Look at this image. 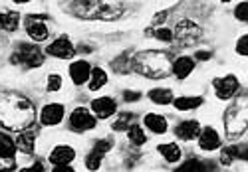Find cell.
I'll return each instance as SVG.
<instances>
[{
    "mask_svg": "<svg viewBox=\"0 0 248 172\" xmlns=\"http://www.w3.org/2000/svg\"><path fill=\"white\" fill-rule=\"evenodd\" d=\"M46 52H48V56H52L56 59H72L76 56V48L68 36H58L46 48Z\"/></svg>",
    "mask_w": 248,
    "mask_h": 172,
    "instance_id": "11",
    "label": "cell"
},
{
    "mask_svg": "<svg viewBox=\"0 0 248 172\" xmlns=\"http://www.w3.org/2000/svg\"><path fill=\"white\" fill-rule=\"evenodd\" d=\"M234 18L238 20L240 24H246L248 22V2H246V0H242L240 4L234 6Z\"/></svg>",
    "mask_w": 248,
    "mask_h": 172,
    "instance_id": "35",
    "label": "cell"
},
{
    "mask_svg": "<svg viewBox=\"0 0 248 172\" xmlns=\"http://www.w3.org/2000/svg\"><path fill=\"white\" fill-rule=\"evenodd\" d=\"M74 158H76V150L70 144H56L50 150V155H48V160L54 166H58V164H70Z\"/></svg>",
    "mask_w": 248,
    "mask_h": 172,
    "instance_id": "17",
    "label": "cell"
},
{
    "mask_svg": "<svg viewBox=\"0 0 248 172\" xmlns=\"http://www.w3.org/2000/svg\"><path fill=\"white\" fill-rule=\"evenodd\" d=\"M213 57V52L209 50V52H204V50H199L197 54H195V57L193 59H199V61H206V59H211Z\"/></svg>",
    "mask_w": 248,
    "mask_h": 172,
    "instance_id": "39",
    "label": "cell"
},
{
    "mask_svg": "<svg viewBox=\"0 0 248 172\" xmlns=\"http://www.w3.org/2000/svg\"><path fill=\"white\" fill-rule=\"evenodd\" d=\"M109 77H108V72L103 68H92V73H90V79H88V89L90 91H99L108 85Z\"/></svg>",
    "mask_w": 248,
    "mask_h": 172,
    "instance_id": "24",
    "label": "cell"
},
{
    "mask_svg": "<svg viewBox=\"0 0 248 172\" xmlns=\"http://www.w3.org/2000/svg\"><path fill=\"white\" fill-rule=\"evenodd\" d=\"M236 54H238L240 57H246V56H248V36H246V34H242V36L238 38V42H236Z\"/></svg>",
    "mask_w": 248,
    "mask_h": 172,
    "instance_id": "37",
    "label": "cell"
},
{
    "mask_svg": "<svg viewBox=\"0 0 248 172\" xmlns=\"http://www.w3.org/2000/svg\"><path fill=\"white\" fill-rule=\"evenodd\" d=\"M113 144H115V141H113L111 137H108V139H97V141L93 143L92 150H95V153H99V155L106 157L109 150H113Z\"/></svg>",
    "mask_w": 248,
    "mask_h": 172,
    "instance_id": "32",
    "label": "cell"
},
{
    "mask_svg": "<svg viewBox=\"0 0 248 172\" xmlns=\"http://www.w3.org/2000/svg\"><path fill=\"white\" fill-rule=\"evenodd\" d=\"M141 97H143L141 91H131V89L123 91V101H127V103H135V101H139Z\"/></svg>",
    "mask_w": 248,
    "mask_h": 172,
    "instance_id": "38",
    "label": "cell"
},
{
    "mask_svg": "<svg viewBox=\"0 0 248 172\" xmlns=\"http://www.w3.org/2000/svg\"><path fill=\"white\" fill-rule=\"evenodd\" d=\"M175 56L167 50H143L131 59V70L147 79H165L171 75Z\"/></svg>",
    "mask_w": 248,
    "mask_h": 172,
    "instance_id": "3",
    "label": "cell"
},
{
    "mask_svg": "<svg viewBox=\"0 0 248 172\" xmlns=\"http://www.w3.org/2000/svg\"><path fill=\"white\" fill-rule=\"evenodd\" d=\"M147 97H149V101L153 105H161V107L173 103V91L169 87H155V89H151L147 93Z\"/></svg>",
    "mask_w": 248,
    "mask_h": 172,
    "instance_id": "26",
    "label": "cell"
},
{
    "mask_svg": "<svg viewBox=\"0 0 248 172\" xmlns=\"http://www.w3.org/2000/svg\"><path fill=\"white\" fill-rule=\"evenodd\" d=\"M52 172H76V170H74L70 164H58V166H56Z\"/></svg>",
    "mask_w": 248,
    "mask_h": 172,
    "instance_id": "41",
    "label": "cell"
},
{
    "mask_svg": "<svg viewBox=\"0 0 248 172\" xmlns=\"http://www.w3.org/2000/svg\"><path fill=\"white\" fill-rule=\"evenodd\" d=\"M68 127L74 133L81 135V133L93 131V129L97 127V119L93 117V113L90 109H86V107H76L68 117Z\"/></svg>",
    "mask_w": 248,
    "mask_h": 172,
    "instance_id": "8",
    "label": "cell"
},
{
    "mask_svg": "<svg viewBox=\"0 0 248 172\" xmlns=\"http://www.w3.org/2000/svg\"><path fill=\"white\" fill-rule=\"evenodd\" d=\"M64 115H66V107L62 103H48L40 111V123L46 127H56L64 121Z\"/></svg>",
    "mask_w": 248,
    "mask_h": 172,
    "instance_id": "13",
    "label": "cell"
},
{
    "mask_svg": "<svg viewBox=\"0 0 248 172\" xmlns=\"http://www.w3.org/2000/svg\"><path fill=\"white\" fill-rule=\"evenodd\" d=\"M24 30L34 44L46 42L50 38V20L44 14H28L24 18Z\"/></svg>",
    "mask_w": 248,
    "mask_h": 172,
    "instance_id": "7",
    "label": "cell"
},
{
    "mask_svg": "<svg viewBox=\"0 0 248 172\" xmlns=\"http://www.w3.org/2000/svg\"><path fill=\"white\" fill-rule=\"evenodd\" d=\"M211 162H202L199 158H189L185 160L181 166H177L175 172H211Z\"/></svg>",
    "mask_w": 248,
    "mask_h": 172,
    "instance_id": "27",
    "label": "cell"
},
{
    "mask_svg": "<svg viewBox=\"0 0 248 172\" xmlns=\"http://www.w3.org/2000/svg\"><path fill=\"white\" fill-rule=\"evenodd\" d=\"M213 89H215L217 99H220V101H229V99H232V97L238 93V89H240V81H238L236 75L226 73V75H222V77L213 79Z\"/></svg>",
    "mask_w": 248,
    "mask_h": 172,
    "instance_id": "9",
    "label": "cell"
},
{
    "mask_svg": "<svg viewBox=\"0 0 248 172\" xmlns=\"http://www.w3.org/2000/svg\"><path fill=\"white\" fill-rule=\"evenodd\" d=\"M62 85H64V79H62V75H58V73H50V75L46 77V89H48V91L56 93V91L62 89Z\"/></svg>",
    "mask_w": 248,
    "mask_h": 172,
    "instance_id": "34",
    "label": "cell"
},
{
    "mask_svg": "<svg viewBox=\"0 0 248 172\" xmlns=\"http://www.w3.org/2000/svg\"><path fill=\"white\" fill-rule=\"evenodd\" d=\"M220 2H224V4H229V2H232V0H220Z\"/></svg>",
    "mask_w": 248,
    "mask_h": 172,
    "instance_id": "43",
    "label": "cell"
},
{
    "mask_svg": "<svg viewBox=\"0 0 248 172\" xmlns=\"http://www.w3.org/2000/svg\"><path fill=\"white\" fill-rule=\"evenodd\" d=\"M68 73H70V79H72L74 85H84L90 79L92 66H90L88 59H76V61H72Z\"/></svg>",
    "mask_w": 248,
    "mask_h": 172,
    "instance_id": "16",
    "label": "cell"
},
{
    "mask_svg": "<svg viewBox=\"0 0 248 172\" xmlns=\"http://www.w3.org/2000/svg\"><path fill=\"white\" fill-rule=\"evenodd\" d=\"M20 172H44V166L40 164V162H34L32 166H26V168H22Z\"/></svg>",
    "mask_w": 248,
    "mask_h": 172,
    "instance_id": "40",
    "label": "cell"
},
{
    "mask_svg": "<svg viewBox=\"0 0 248 172\" xmlns=\"http://www.w3.org/2000/svg\"><path fill=\"white\" fill-rule=\"evenodd\" d=\"M16 144L14 139L0 133V172H12L16 168Z\"/></svg>",
    "mask_w": 248,
    "mask_h": 172,
    "instance_id": "10",
    "label": "cell"
},
{
    "mask_svg": "<svg viewBox=\"0 0 248 172\" xmlns=\"http://www.w3.org/2000/svg\"><path fill=\"white\" fill-rule=\"evenodd\" d=\"M111 70L115 73H129L131 72V57H129V54L125 52V54L117 56L115 59H111Z\"/></svg>",
    "mask_w": 248,
    "mask_h": 172,
    "instance_id": "31",
    "label": "cell"
},
{
    "mask_svg": "<svg viewBox=\"0 0 248 172\" xmlns=\"http://www.w3.org/2000/svg\"><path fill=\"white\" fill-rule=\"evenodd\" d=\"M101 162H103V155L95 153V150H92V153L86 157V168H88L90 172L99 170V168H101Z\"/></svg>",
    "mask_w": 248,
    "mask_h": 172,
    "instance_id": "33",
    "label": "cell"
},
{
    "mask_svg": "<svg viewBox=\"0 0 248 172\" xmlns=\"http://www.w3.org/2000/svg\"><path fill=\"white\" fill-rule=\"evenodd\" d=\"M204 99L201 95H183V97L173 99V105L177 111H193V109H199Z\"/></svg>",
    "mask_w": 248,
    "mask_h": 172,
    "instance_id": "23",
    "label": "cell"
},
{
    "mask_svg": "<svg viewBox=\"0 0 248 172\" xmlns=\"http://www.w3.org/2000/svg\"><path fill=\"white\" fill-rule=\"evenodd\" d=\"M222 125H224V133L231 141L240 139L246 133V125H248V103H246V93L242 91L240 97H236L222 115Z\"/></svg>",
    "mask_w": 248,
    "mask_h": 172,
    "instance_id": "4",
    "label": "cell"
},
{
    "mask_svg": "<svg viewBox=\"0 0 248 172\" xmlns=\"http://www.w3.org/2000/svg\"><path fill=\"white\" fill-rule=\"evenodd\" d=\"M36 121L34 103L16 91L0 93V127L12 133H20L30 129Z\"/></svg>",
    "mask_w": 248,
    "mask_h": 172,
    "instance_id": "1",
    "label": "cell"
},
{
    "mask_svg": "<svg viewBox=\"0 0 248 172\" xmlns=\"http://www.w3.org/2000/svg\"><path fill=\"white\" fill-rule=\"evenodd\" d=\"M14 4H28V2H32V0H12Z\"/></svg>",
    "mask_w": 248,
    "mask_h": 172,
    "instance_id": "42",
    "label": "cell"
},
{
    "mask_svg": "<svg viewBox=\"0 0 248 172\" xmlns=\"http://www.w3.org/2000/svg\"><path fill=\"white\" fill-rule=\"evenodd\" d=\"M145 34L151 36V38H155L157 42H161V44H173V28H169L167 24L159 26V28H151Z\"/></svg>",
    "mask_w": 248,
    "mask_h": 172,
    "instance_id": "28",
    "label": "cell"
},
{
    "mask_svg": "<svg viewBox=\"0 0 248 172\" xmlns=\"http://www.w3.org/2000/svg\"><path fill=\"white\" fill-rule=\"evenodd\" d=\"M20 12L12 8H2L0 10V28L4 32H16L20 26Z\"/></svg>",
    "mask_w": 248,
    "mask_h": 172,
    "instance_id": "22",
    "label": "cell"
},
{
    "mask_svg": "<svg viewBox=\"0 0 248 172\" xmlns=\"http://www.w3.org/2000/svg\"><path fill=\"white\" fill-rule=\"evenodd\" d=\"M64 12L79 20L113 22L125 14V0H64Z\"/></svg>",
    "mask_w": 248,
    "mask_h": 172,
    "instance_id": "2",
    "label": "cell"
},
{
    "mask_svg": "<svg viewBox=\"0 0 248 172\" xmlns=\"http://www.w3.org/2000/svg\"><path fill=\"white\" fill-rule=\"evenodd\" d=\"M197 141H199L201 150H204V153H213V150L220 148V144H222L220 135H218V131H217L215 127H204V129H201Z\"/></svg>",
    "mask_w": 248,
    "mask_h": 172,
    "instance_id": "14",
    "label": "cell"
},
{
    "mask_svg": "<svg viewBox=\"0 0 248 172\" xmlns=\"http://www.w3.org/2000/svg\"><path fill=\"white\" fill-rule=\"evenodd\" d=\"M143 125H145V129H149L153 135H165L169 131L167 117L157 115V113H147L145 117H143Z\"/></svg>",
    "mask_w": 248,
    "mask_h": 172,
    "instance_id": "21",
    "label": "cell"
},
{
    "mask_svg": "<svg viewBox=\"0 0 248 172\" xmlns=\"http://www.w3.org/2000/svg\"><path fill=\"white\" fill-rule=\"evenodd\" d=\"M125 133H127V141L133 146H143V144L147 143V135H145V131H143L141 125H131Z\"/></svg>",
    "mask_w": 248,
    "mask_h": 172,
    "instance_id": "29",
    "label": "cell"
},
{
    "mask_svg": "<svg viewBox=\"0 0 248 172\" xmlns=\"http://www.w3.org/2000/svg\"><path fill=\"white\" fill-rule=\"evenodd\" d=\"M202 26L193 18H181L173 28V44L181 50L199 46L202 42Z\"/></svg>",
    "mask_w": 248,
    "mask_h": 172,
    "instance_id": "5",
    "label": "cell"
},
{
    "mask_svg": "<svg viewBox=\"0 0 248 172\" xmlns=\"http://www.w3.org/2000/svg\"><path fill=\"white\" fill-rule=\"evenodd\" d=\"M246 160V143L242 144H231V146H224L220 150V164L222 166H232L234 160Z\"/></svg>",
    "mask_w": 248,
    "mask_h": 172,
    "instance_id": "19",
    "label": "cell"
},
{
    "mask_svg": "<svg viewBox=\"0 0 248 172\" xmlns=\"http://www.w3.org/2000/svg\"><path fill=\"white\" fill-rule=\"evenodd\" d=\"M133 119H135V113L123 111V113H119V115L113 119L111 129H113V131H127V129L133 125Z\"/></svg>",
    "mask_w": 248,
    "mask_h": 172,
    "instance_id": "30",
    "label": "cell"
},
{
    "mask_svg": "<svg viewBox=\"0 0 248 172\" xmlns=\"http://www.w3.org/2000/svg\"><path fill=\"white\" fill-rule=\"evenodd\" d=\"M195 59L189 57V56H181L177 59H173V66H171V73L177 77V79H187L193 72H195Z\"/></svg>",
    "mask_w": 248,
    "mask_h": 172,
    "instance_id": "18",
    "label": "cell"
},
{
    "mask_svg": "<svg viewBox=\"0 0 248 172\" xmlns=\"http://www.w3.org/2000/svg\"><path fill=\"white\" fill-rule=\"evenodd\" d=\"M157 150H159V155H161L165 160H167L169 164L179 162V160H181V155H183V150H181V146H179L177 143H165V144H159Z\"/></svg>",
    "mask_w": 248,
    "mask_h": 172,
    "instance_id": "25",
    "label": "cell"
},
{
    "mask_svg": "<svg viewBox=\"0 0 248 172\" xmlns=\"http://www.w3.org/2000/svg\"><path fill=\"white\" fill-rule=\"evenodd\" d=\"M90 111L93 113V117L99 121V119H109L117 113V103L113 97H97L90 103Z\"/></svg>",
    "mask_w": 248,
    "mask_h": 172,
    "instance_id": "12",
    "label": "cell"
},
{
    "mask_svg": "<svg viewBox=\"0 0 248 172\" xmlns=\"http://www.w3.org/2000/svg\"><path fill=\"white\" fill-rule=\"evenodd\" d=\"M167 18H169V12L167 10H163V12H157L151 20V28H159V26H165L167 24ZM149 28V30H151Z\"/></svg>",
    "mask_w": 248,
    "mask_h": 172,
    "instance_id": "36",
    "label": "cell"
},
{
    "mask_svg": "<svg viewBox=\"0 0 248 172\" xmlns=\"http://www.w3.org/2000/svg\"><path fill=\"white\" fill-rule=\"evenodd\" d=\"M199 133H201V125L197 119H185L179 125H175V137L179 141H185V143L195 141Z\"/></svg>",
    "mask_w": 248,
    "mask_h": 172,
    "instance_id": "15",
    "label": "cell"
},
{
    "mask_svg": "<svg viewBox=\"0 0 248 172\" xmlns=\"http://www.w3.org/2000/svg\"><path fill=\"white\" fill-rule=\"evenodd\" d=\"M10 61L14 63V66H20L24 70H36L44 63V54L34 44H20L16 48V52L12 54Z\"/></svg>",
    "mask_w": 248,
    "mask_h": 172,
    "instance_id": "6",
    "label": "cell"
},
{
    "mask_svg": "<svg viewBox=\"0 0 248 172\" xmlns=\"http://www.w3.org/2000/svg\"><path fill=\"white\" fill-rule=\"evenodd\" d=\"M14 144H16V150H20L22 155H32L36 150V131H32V129L20 131Z\"/></svg>",
    "mask_w": 248,
    "mask_h": 172,
    "instance_id": "20",
    "label": "cell"
}]
</instances>
